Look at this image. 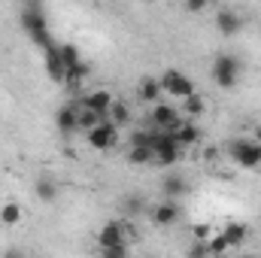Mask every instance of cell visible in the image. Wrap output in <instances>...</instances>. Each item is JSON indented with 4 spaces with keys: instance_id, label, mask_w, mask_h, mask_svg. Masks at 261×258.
<instances>
[{
    "instance_id": "obj_1",
    "label": "cell",
    "mask_w": 261,
    "mask_h": 258,
    "mask_svg": "<svg viewBox=\"0 0 261 258\" xmlns=\"http://www.w3.org/2000/svg\"><path fill=\"white\" fill-rule=\"evenodd\" d=\"M225 152H228V158L237 164V167H243V170H255L261 167V140H249V137H234V140H228L225 143Z\"/></svg>"
},
{
    "instance_id": "obj_2",
    "label": "cell",
    "mask_w": 261,
    "mask_h": 258,
    "mask_svg": "<svg viewBox=\"0 0 261 258\" xmlns=\"http://www.w3.org/2000/svg\"><path fill=\"white\" fill-rule=\"evenodd\" d=\"M152 149H155V164L158 167H176L182 161V155H186V146L176 140V134L164 128H158V137H155Z\"/></svg>"
},
{
    "instance_id": "obj_3",
    "label": "cell",
    "mask_w": 261,
    "mask_h": 258,
    "mask_svg": "<svg viewBox=\"0 0 261 258\" xmlns=\"http://www.w3.org/2000/svg\"><path fill=\"white\" fill-rule=\"evenodd\" d=\"M240 58L237 55H228V52H222V55H216L213 58V82L219 85V88H237V82H240Z\"/></svg>"
},
{
    "instance_id": "obj_4",
    "label": "cell",
    "mask_w": 261,
    "mask_h": 258,
    "mask_svg": "<svg viewBox=\"0 0 261 258\" xmlns=\"http://www.w3.org/2000/svg\"><path fill=\"white\" fill-rule=\"evenodd\" d=\"M119 137H122V128H119L116 122H110V119H103V122H97L91 131H85L88 146L97 149V152H110V149H116V146H119Z\"/></svg>"
},
{
    "instance_id": "obj_5",
    "label": "cell",
    "mask_w": 261,
    "mask_h": 258,
    "mask_svg": "<svg viewBox=\"0 0 261 258\" xmlns=\"http://www.w3.org/2000/svg\"><path fill=\"white\" fill-rule=\"evenodd\" d=\"M149 219H152V225H158V228H173V225L182 219V203H179V197H164L161 203L149 207Z\"/></svg>"
},
{
    "instance_id": "obj_6",
    "label": "cell",
    "mask_w": 261,
    "mask_h": 258,
    "mask_svg": "<svg viewBox=\"0 0 261 258\" xmlns=\"http://www.w3.org/2000/svg\"><path fill=\"white\" fill-rule=\"evenodd\" d=\"M161 88H164V94L173 97V100H186V97H192L197 91L195 82H192L186 73H179V70H167V73L161 76Z\"/></svg>"
},
{
    "instance_id": "obj_7",
    "label": "cell",
    "mask_w": 261,
    "mask_h": 258,
    "mask_svg": "<svg viewBox=\"0 0 261 258\" xmlns=\"http://www.w3.org/2000/svg\"><path fill=\"white\" fill-rule=\"evenodd\" d=\"M182 119H186V116H182V113H179L173 104H164V100L152 104V113H149V125H155V128H164V131H176Z\"/></svg>"
},
{
    "instance_id": "obj_8",
    "label": "cell",
    "mask_w": 261,
    "mask_h": 258,
    "mask_svg": "<svg viewBox=\"0 0 261 258\" xmlns=\"http://www.w3.org/2000/svg\"><path fill=\"white\" fill-rule=\"evenodd\" d=\"M21 24H24V31L43 46V49H49V46H55L52 43V37H49V31H46V21H43V15L40 12H34V9H24V15H21Z\"/></svg>"
},
{
    "instance_id": "obj_9",
    "label": "cell",
    "mask_w": 261,
    "mask_h": 258,
    "mask_svg": "<svg viewBox=\"0 0 261 258\" xmlns=\"http://www.w3.org/2000/svg\"><path fill=\"white\" fill-rule=\"evenodd\" d=\"M113 91L110 88H94V91H88V94H82L79 97V107H88V110H94V113H100L103 119H110V107H113Z\"/></svg>"
},
{
    "instance_id": "obj_10",
    "label": "cell",
    "mask_w": 261,
    "mask_h": 258,
    "mask_svg": "<svg viewBox=\"0 0 261 258\" xmlns=\"http://www.w3.org/2000/svg\"><path fill=\"white\" fill-rule=\"evenodd\" d=\"M216 31L222 37H237L243 31V15L234 12V9H219L216 12Z\"/></svg>"
},
{
    "instance_id": "obj_11",
    "label": "cell",
    "mask_w": 261,
    "mask_h": 258,
    "mask_svg": "<svg viewBox=\"0 0 261 258\" xmlns=\"http://www.w3.org/2000/svg\"><path fill=\"white\" fill-rule=\"evenodd\" d=\"M122 243H128L122 222H107V225L97 231V246H100V252H103V249H113V246H122Z\"/></svg>"
},
{
    "instance_id": "obj_12",
    "label": "cell",
    "mask_w": 261,
    "mask_h": 258,
    "mask_svg": "<svg viewBox=\"0 0 261 258\" xmlns=\"http://www.w3.org/2000/svg\"><path fill=\"white\" fill-rule=\"evenodd\" d=\"M46 73H49V79L55 85H64L67 82V64H64V58H61V52H58V46L46 49Z\"/></svg>"
},
{
    "instance_id": "obj_13",
    "label": "cell",
    "mask_w": 261,
    "mask_h": 258,
    "mask_svg": "<svg viewBox=\"0 0 261 258\" xmlns=\"http://www.w3.org/2000/svg\"><path fill=\"white\" fill-rule=\"evenodd\" d=\"M55 125L61 134H76L79 131V104H64L55 113Z\"/></svg>"
},
{
    "instance_id": "obj_14",
    "label": "cell",
    "mask_w": 261,
    "mask_h": 258,
    "mask_svg": "<svg viewBox=\"0 0 261 258\" xmlns=\"http://www.w3.org/2000/svg\"><path fill=\"white\" fill-rule=\"evenodd\" d=\"M137 94H140V100L143 104H158L161 100V94H164V88H161V79H155V76H146V79H140V88H137Z\"/></svg>"
},
{
    "instance_id": "obj_15",
    "label": "cell",
    "mask_w": 261,
    "mask_h": 258,
    "mask_svg": "<svg viewBox=\"0 0 261 258\" xmlns=\"http://www.w3.org/2000/svg\"><path fill=\"white\" fill-rule=\"evenodd\" d=\"M186 192H189V179L182 173H167L161 179V194L164 197H182Z\"/></svg>"
},
{
    "instance_id": "obj_16",
    "label": "cell",
    "mask_w": 261,
    "mask_h": 258,
    "mask_svg": "<svg viewBox=\"0 0 261 258\" xmlns=\"http://www.w3.org/2000/svg\"><path fill=\"white\" fill-rule=\"evenodd\" d=\"M173 134H176V140H179L186 149H189V146H197V143H200V137H203V131L195 125V119H182V122H179V128L173 131Z\"/></svg>"
},
{
    "instance_id": "obj_17",
    "label": "cell",
    "mask_w": 261,
    "mask_h": 258,
    "mask_svg": "<svg viewBox=\"0 0 261 258\" xmlns=\"http://www.w3.org/2000/svg\"><path fill=\"white\" fill-rule=\"evenodd\" d=\"M125 161L130 167H149V164H155V149L152 146H130Z\"/></svg>"
},
{
    "instance_id": "obj_18",
    "label": "cell",
    "mask_w": 261,
    "mask_h": 258,
    "mask_svg": "<svg viewBox=\"0 0 261 258\" xmlns=\"http://www.w3.org/2000/svg\"><path fill=\"white\" fill-rule=\"evenodd\" d=\"M34 194H37L43 203H55V200H58V183H55V179H49V176H43V179H37Z\"/></svg>"
},
{
    "instance_id": "obj_19",
    "label": "cell",
    "mask_w": 261,
    "mask_h": 258,
    "mask_svg": "<svg viewBox=\"0 0 261 258\" xmlns=\"http://www.w3.org/2000/svg\"><path fill=\"white\" fill-rule=\"evenodd\" d=\"M222 234H225V240H228V246L234 249V246H240V243L246 240V234H249V228H246L243 222H228V225L222 228Z\"/></svg>"
},
{
    "instance_id": "obj_20",
    "label": "cell",
    "mask_w": 261,
    "mask_h": 258,
    "mask_svg": "<svg viewBox=\"0 0 261 258\" xmlns=\"http://www.w3.org/2000/svg\"><path fill=\"white\" fill-rule=\"evenodd\" d=\"M179 104H182V110H179V113H182L186 119H197V116H203V113H206V100H203V97H200L197 91L192 94V97L179 100Z\"/></svg>"
},
{
    "instance_id": "obj_21",
    "label": "cell",
    "mask_w": 261,
    "mask_h": 258,
    "mask_svg": "<svg viewBox=\"0 0 261 258\" xmlns=\"http://www.w3.org/2000/svg\"><path fill=\"white\" fill-rule=\"evenodd\" d=\"M21 216H24V213H21V207H18V203H12V200L0 207V222H3L6 228H15V225L21 222Z\"/></svg>"
},
{
    "instance_id": "obj_22",
    "label": "cell",
    "mask_w": 261,
    "mask_h": 258,
    "mask_svg": "<svg viewBox=\"0 0 261 258\" xmlns=\"http://www.w3.org/2000/svg\"><path fill=\"white\" fill-rule=\"evenodd\" d=\"M110 122H116L119 128H125V125L130 122L128 104H122V100H113V107H110Z\"/></svg>"
},
{
    "instance_id": "obj_23",
    "label": "cell",
    "mask_w": 261,
    "mask_h": 258,
    "mask_svg": "<svg viewBox=\"0 0 261 258\" xmlns=\"http://www.w3.org/2000/svg\"><path fill=\"white\" fill-rule=\"evenodd\" d=\"M97 122H103V116L100 113H94V110H88V107H79V131L85 134V131H91Z\"/></svg>"
},
{
    "instance_id": "obj_24",
    "label": "cell",
    "mask_w": 261,
    "mask_h": 258,
    "mask_svg": "<svg viewBox=\"0 0 261 258\" xmlns=\"http://www.w3.org/2000/svg\"><path fill=\"white\" fill-rule=\"evenodd\" d=\"M206 249H210V255H225L231 246H228V240H225V234L219 231V234H210L206 237Z\"/></svg>"
},
{
    "instance_id": "obj_25",
    "label": "cell",
    "mask_w": 261,
    "mask_h": 258,
    "mask_svg": "<svg viewBox=\"0 0 261 258\" xmlns=\"http://www.w3.org/2000/svg\"><path fill=\"white\" fill-rule=\"evenodd\" d=\"M58 52H61V58H64L67 67H73V64H79V61H82V58H79V52H76V46H58Z\"/></svg>"
},
{
    "instance_id": "obj_26",
    "label": "cell",
    "mask_w": 261,
    "mask_h": 258,
    "mask_svg": "<svg viewBox=\"0 0 261 258\" xmlns=\"http://www.w3.org/2000/svg\"><path fill=\"white\" fill-rule=\"evenodd\" d=\"M143 210H146L143 197H128V200H125V213H128V216H140Z\"/></svg>"
},
{
    "instance_id": "obj_27",
    "label": "cell",
    "mask_w": 261,
    "mask_h": 258,
    "mask_svg": "<svg viewBox=\"0 0 261 258\" xmlns=\"http://www.w3.org/2000/svg\"><path fill=\"white\" fill-rule=\"evenodd\" d=\"M210 3H213V0H186V9H189V12H203Z\"/></svg>"
},
{
    "instance_id": "obj_28",
    "label": "cell",
    "mask_w": 261,
    "mask_h": 258,
    "mask_svg": "<svg viewBox=\"0 0 261 258\" xmlns=\"http://www.w3.org/2000/svg\"><path fill=\"white\" fill-rule=\"evenodd\" d=\"M210 234H213V228H210V225H195V237H197V240H206Z\"/></svg>"
},
{
    "instance_id": "obj_29",
    "label": "cell",
    "mask_w": 261,
    "mask_h": 258,
    "mask_svg": "<svg viewBox=\"0 0 261 258\" xmlns=\"http://www.w3.org/2000/svg\"><path fill=\"white\" fill-rule=\"evenodd\" d=\"M258 140H261V125H258Z\"/></svg>"
}]
</instances>
